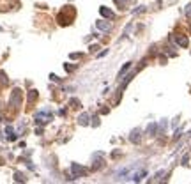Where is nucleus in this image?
Instances as JSON below:
<instances>
[{
	"label": "nucleus",
	"mask_w": 191,
	"mask_h": 184,
	"mask_svg": "<svg viewBox=\"0 0 191 184\" xmlns=\"http://www.w3.org/2000/svg\"><path fill=\"white\" fill-rule=\"evenodd\" d=\"M9 105L13 106V108H20L21 106V90L20 89H13L11 98H9Z\"/></svg>",
	"instance_id": "f257e3e1"
},
{
	"label": "nucleus",
	"mask_w": 191,
	"mask_h": 184,
	"mask_svg": "<svg viewBox=\"0 0 191 184\" xmlns=\"http://www.w3.org/2000/svg\"><path fill=\"white\" fill-rule=\"evenodd\" d=\"M50 120H51V112L50 110H42V112L35 113V122L37 124H46Z\"/></svg>",
	"instance_id": "f03ea898"
},
{
	"label": "nucleus",
	"mask_w": 191,
	"mask_h": 184,
	"mask_svg": "<svg viewBox=\"0 0 191 184\" xmlns=\"http://www.w3.org/2000/svg\"><path fill=\"white\" fill-rule=\"evenodd\" d=\"M71 172H73V179H76V177H85L87 175V170L83 166H80L78 163H71Z\"/></svg>",
	"instance_id": "7ed1b4c3"
},
{
	"label": "nucleus",
	"mask_w": 191,
	"mask_h": 184,
	"mask_svg": "<svg viewBox=\"0 0 191 184\" xmlns=\"http://www.w3.org/2000/svg\"><path fill=\"white\" fill-rule=\"evenodd\" d=\"M96 28H99L101 32H110L112 30V23L105 20H99V21H96Z\"/></svg>",
	"instance_id": "20e7f679"
},
{
	"label": "nucleus",
	"mask_w": 191,
	"mask_h": 184,
	"mask_svg": "<svg viewBox=\"0 0 191 184\" xmlns=\"http://www.w3.org/2000/svg\"><path fill=\"white\" fill-rule=\"evenodd\" d=\"M129 140L133 142V143H138V142L141 140V131L140 129H133L131 134H129Z\"/></svg>",
	"instance_id": "39448f33"
},
{
	"label": "nucleus",
	"mask_w": 191,
	"mask_h": 184,
	"mask_svg": "<svg viewBox=\"0 0 191 184\" xmlns=\"http://www.w3.org/2000/svg\"><path fill=\"white\" fill-rule=\"evenodd\" d=\"M99 13H101V16H105L108 20H113V18H115V14H113L108 7H99Z\"/></svg>",
	"instance_id": "423d86ee"
},
{
	"label": "nucleus",
	"mask_w": 191,
	"mask_h": 184,
	"mask_svg": "<svg viewBox=\"0 0 191 184\" xmlns=\"http://www.w3.org/2000/svg\"><path fill=\"white\" fill-rule=\"evenodd\" d=\"M175 41H177V44L182 46V48H188V44H189V41H188L186 35H175Z\"/></svg>",
	"instance_id": "0eeeda50"
},
{
	"label": "nucleus",
	"mask_w": 191,
	"mask_h": 184,
	"mask_svg": "<svg viewBox=\"0 0 191 184\" xmlns=\"http://www.w3.org/2000/svg\"><path fill=\"white\" fill-rule=\"evenodd\" d=\"M147 175V170L143 168V170H140V172H136V174H133V177H131V181H134V182H140L143 177Z\"/></svg>",
	"instance_id": "6e6552de"
},
{
	"label": "nucleus",
	"mask_w": 191,
	"mask_h": 184,
	"mask_svg": "<svg viewBox=\"0 0 191 184\" xmlns=\"http://www.w3.org/2000/svg\"><path fill=\"white\" fill-rule=\"evenodd\" d=\"M6 134H7V140H11V142H14L16 138H18V134L14 133V129H13L11 126L6 127Z\"/></svg>",
	"instance_id": "1a4fd4ad"
},
{
	"label": "nucleus",
	"mask_w": 191,
	"mask_h": 184,
	"mask_svg": "<svg viewBox=\"0 0 191 184\" xmlns=\"http://www.w3.org/2000/svg\"><path fill=\"white\" fill-rule=\"evenodd\" d=\"M89 119H90L89 113H82V115L78 117V124H80V126H89Z\"/></svg>",
	"instance_id": "9d476101"
},
{
	"label": "nucleus",
	"mask_w": 191,
	"mask_h": 184,
	"mask_svg": "<svg viewBox=\"0 0 191 184\" xmlns=\"http://www.w3.org/2000/svg\"><path fill=\"white\" fill-rule=\"evenodd\" d=\"M147 133L150 134V136H154V134L157 133V124H156V122H152V124H149V127H147Z\"/></svg>",
	"instance_id": "9b49d317"
},
{
	"label": "nucleus",
	"mask_w": 191,
	"mask_h": 184,
	"mask_svg": "<svg viewBox=\"0 0 191 184\" xmlns=\"http://www.w3.org/2000/svg\"><path fill=\"white\" fill-rule=\"evenodd\" d=\"M37 96H39V92H37V90H30V92H28V103H34V101H35V99H37Z\"/></svg>",
	"instance_id": "f8f14e48"
},
{
	"label": "nucleus",
	"mask_w": 191,
	"mask_h": 184,
	"mask_svg": "<svg viewBox=\"0 0 191 184\" xmlns=\"http://www.w3.org/2000/svg\"><path fill=\"white\" fill-rule=\"evenodd\" d=\"M129 67H131V62H126V64H124V67L119 71V80L124 76V73H127V71H129Z\"/></svg>",
	"instance_id": "ddd939ff"
},
{
	"label": "nucleus",
	"mask_w": 191,
	"mask_h": 184,
	"mask_svg": "<svg viewBox=\"0 0 191 184\" xmlns=\"http://www.w3.org/2000/svg\"><path fill=\"white\" fill-rule=\"evenodd\" d=\"M14 181H16V182H25L27 179L23 177V174H20V172H16V174H14Z\"/></svg>",
	"instance_id": "4468645a"
},
{
	"label": "nucleus",
	"mask_w": 191,
	"mask_h": 184,
	"mask_svg": "<svg viewBox=\"0 0 191 184\" xmlns=\"http://www.w3.org/2000/svg\"><path fill=\"white\" fill-rule=\"evenodd\" d=\"M0 83L7 85V76H6V73H4V71H0Z\"/></svg>",
	"instance_id": "2eb2a0df"
},
{
	"label": "nucleus",
	"mask_w": 191,
	"mask_h": 184,
	"mask_svg": "<svg viewBox=\"0 0 191 184\" xmlns=\"http://www.w3.org/2000/svg\"><path fill=\"white\" fill-rule=\"evenodd\" d=\"M165 174H166L165 170H161V172H157V174H156V179H152V181H161V179H163V175H165Z\"/></svg>",
	"instance_id": "dca6fc26"
},
{
	"label": "nucleus",
	"mask_w": 191,
	"mask_h": 184,
	"mask_svg": "<svg viewBox=\"0 0 191 184\" xmlns=\"http://www.w3.org/2000/svg\"><path fill=\"white\" fill-rule=\"evenodd\" d=\"M115 2L119 4L120 9H124V7H126V4H127V2H131V0H115Z\"/></svg>",
	"instance_id": "f3484780"
},
{
	"label": "nucleus",
	"mask_w": 191,
	"mask_h": 184,
	"mask_svg": "<svg viewBox=\"0 0 191 184\" xmlns=\"http://www.w3.org/2000/svg\"><path fill=\"white\" fill-rule=\"evenodd\" d=\"M69 105H73V108H78V106H80V101H78V99H71Z\"/></svg>",
	"instance_id": "a211bd4d"
},
{
	"label": "nucleus",
	"mask_w": 191,
	"mask_h": 184,
	"mask_svg": "<svg viewBox=\"0 0 191 184\" xmlns=\"http://www.w3.org/2000/svg\"><path fill=\"white\" fill-rule=\"evenodd\" d=\"M50 80H51V82H57V83H60V78L57 76V74H50Z\"/></svg>",
	"instance_id": "6ab92c4d"
},
{
	"label": "nucleus",
	"mask_w": 191,
	"mask_h": 184,
	"mask_svg": "<svg viewBox=\"0 0 191 184\" xmlns=\"http://www.w3.org/2000/svg\"><path fill=\"white\" fill-rule=\"evenodd\" d=\"M92 126H99V119H97V117H92Z\"/></svg>",
	"instance_id": "aec40b11"
},
{
	"label": "nucleus",
	"mask_w": 191,
	"mask_h": 184,
	"mask_svg": "<svg viewBox=\"0 0 191 184\" xmlns=\"http://www.w3.org/2000/svg\"><path fill=\"white\" fill-rule=\"evenodd\" d=\"M141 11H145V7H143V6H140V7H138V9H134L133 13L136 14V13H141Z\"/></svg>",
	"instance_id": "412c9836"
},
{
	"label": "nucleus",
	"mask_w": 191,
	"mask_h": 184,
	"mask_svg": "<svg viewBox=\"0 0 191 184\" xmlns=\"http://www.w3.org/2000/svg\"><path fill=\"white\" fill-rule=\"evenodd\" d=\"M76 69V66H67V64H66V71H74Z\"/></svg>",
	"instance_id": "4be33fe9"
},
{
	"label": "nucleus",
	"mask_w": 191,
	"mask_h": 184,
	"mask_svg": "<svg viewBox=\"0 0 191 184\" xmlns=\"http://www.w3.org/2000/svg\"><path fill=\"white\" fill-rule=\"evenodd\" d=\"M188 159H189V156L186 154V156H184V158H182V165H188Z\"/></svg>",
	"instance_id": "5701e85b"
},
{
	"label": "nucleus",
	"mask_w": 191,
	"mask_h": 184,
	"mask_svg": "<svg viewBox=\"0 0 191 184\" xmlns=\"http://www.w3.org/2000/svg\"><path fill=\"white\" fill-rule=\"evenodd\" d=\"M186 14H188V16H191V4L186 7Z\"/></svg>",
	"instance_id": "b1692460"
},
{
	"label": "nucleus",
	"mask_w": 191,
	"mask_h": 184,
	"mask_svg": "<svg viewBox=\"0 0 191 184\" xmlns=\"http://www.w3.org/2000/svg\"><path fill=\"white\" fill-rule=\"evenodd\" d=\"M97 50H99V46H97V44H94V46H90V51H97Z\"/></svg>",
	"instance_id": "393cba45"
},
{
	"label": "nucleus",
	"mask_w": 191,
	"mask_h": 184,
	"mask_svg": "<svg viewBox=\"0 0 191 184\" xmlns=\"http://www.w3.org/2000/svg\"><path fill=\"white\" fill-rule=\"evenodd\" d=\"M35 134H42V127H37L35 129Z\"/></svg>",
	"instance_id": "a878e982"
},
{
	"label": "nucleus",
	"mask_w": 191,
	"mask_h": 184,
	"mask_svg": "<svg viewBox=\"0 0 191 184\" xmlns=\"http://www.w3.org/2000/svg\"><path fill=\"white\" fill-rule=\"evenodd\" d=\"M0 120H2V119H0Z\"/></svg>",
	"instance_id": "bb28decb"
}]
</instances>
